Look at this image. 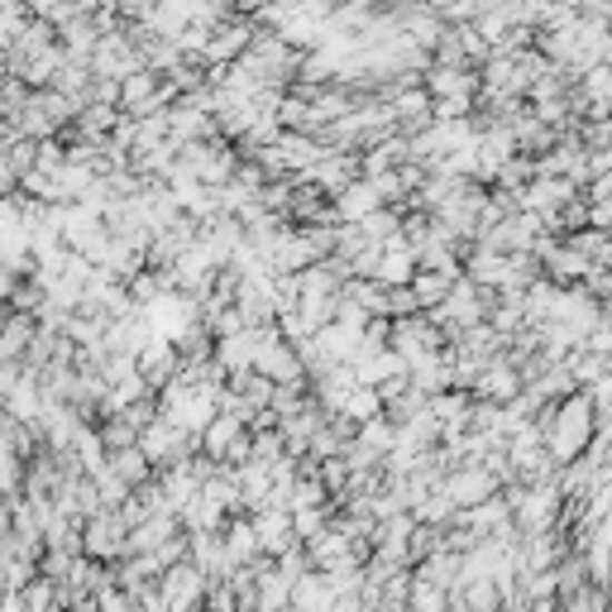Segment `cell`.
<instances>
[{"label": "cell", "mask_w": 612, "mask_h": 612, "mask_svg": "<svg viewBox=\"0 0 612 612\" xmlns=\"http://www.w3.org/2000/svg\"><path fill=\"white\" fill-rule=\"evenodd\" d=\"M206 589H211V579L191 560H177V565L158 574V593H164L168 612H206Z\"/></svg>", "instance_id": "3957f363"}, {"label": "cell", "mask_w": 612, "mask_h": 612, "mask_svg": "<svg viewBox=\"0 0 612 612\" xmlns=\"http://www.w3.org/2000/svg\"><path fill=\"white\" fill-rule=\"evenodd\" d=\"M135 368H139V378L149 383V393L158 397L177 374H182V349H177L168 335H154V340L135 354Z\"/></svg>", "instance_id": "5b68a950"}, {"label": "cell", "mask_w": 612, "mask_h": 612, "mask_svg": "<svg viewBox=\"0 0 612 612\" xmlns=\"http://www.w3.org/2000/svg\"><path fill=\"white\" fill-rule=\"evenodd\" d=\"M340 416H349L354 426H359V422H374V416H383V393L368 388V383H359V388L349 393V402H345Z\"/></svg>", "instance_id": "4fadbf2b"}, {"label": "cell", "mask_w": 612, "mask_h": 612, "mask_svg": "<svg viewBox=\"0 0 612 612\" xmlns=\"http://www.w3.org/2000/svg\"><path fill=\"white\" fill-rule=\"evenodd\" d=\"M293 608L297 612H326V608H335L330 579L320 574V570H306L302 579H293Z\"/></svg>", "instance_id": "30bf717a"}, {"label": "cell", "mask_w": 612, "mask_h": 612, "mask_svg": "<svg viewBox=\"0 0 612 612\" xmlns=\"http://www.w3.org/2000/svg\"><path fill=\"white\" fill-rule=\"evenodd\" d=\"M455 283L460 278H450V273H436V268H422L412 278V293H416V302H422V312H436V306L455 293Z\"/></svg>", "instance_id": "7c38bea8"}, {"label": "cell", "mask_w": 612, "mask_h": 612, "mask_svg": "<svg viewBox=\"0 0 612 612\" xmlns=\"http://www.w3.org/2000/svg\"><path fill=\"white\" fill-rule=\"evenodd\" d=\"M110 470H116L125 483H130V488H144V483H149L158 470H154V460L144 455L139 445H125V450H116V455H110Z\"/></svg>", "instance_id": "8fae6325"}, {"label": "cell", "mask_w": 612, "mask_h": 612, "mask_svg": "<svg viewBox=\"0 0 612 612\" xmlns=\"http://www.w3.org/2000/svg\"><path fill=\"white\" fill-rule=\"evenodd\" d=\"M441 488L455 497V507L464 512V507H478V503H488V497L503 493V478H497L483 460H464V464H455V470L445 474Z\"/></svg>", "instance_id": "277c9868"}, {"label": "cell", "mask_w": 612, "mask_h": 612, "mask_svg": "<svg viewBox=\"0 0 612 612\" xmlns=\"http://www.w3.org/2000/svg\"><path fill=\"white\" fill-rule=\"evenodd\" d=\"M230 612H254V608H249V603H235V608H230Z\"/></svg>", "instance_id": "ffe728a7"}, {"label": "cell", "mask_w": 612, "mask_h": 612, "mask_svg": "<svg viewBox=\"0 0 612 612\" xmlns=\"http://www.w3.org/2000/svg\"><path fill=\"white\" fill-rule=\"evenodd\" d=\"M545 450H551L555 464H574L584 450L599 436V412H593V397L589 393H570L560 397L555 407H545Z\"/></svg>", "instance_id": "6da1fadb"}, {"label": "cell", "mask_w": 612, "mask_h": 612, "mask_svg": "<svg viewBox=\"0 0 612 612\" xmlns=\"http://www.w3.org/2000/svg\"><path fill=\"white\" fill-rule=\"evenodd\" d=\"M220 531H225V551H230V565H254V560L264 555L259 531H254V517H249V512H235V517L225 522Z\"/></svg>", "instance_id": "ba28073f"}, {"label": "cell", "mask_w": 612, "mask_h": 612, "mask_svg": "<svg viewBox=\"0 0 612 612\" xmlns=\"http://www.w3.org/2000/svg\"><path fill=\"white\" fill-rule=\"evenodd\" d=\"M383 206V197L374 191V182L368 177H354V182L345 187V191H335V211H340V220H349V225H359V220H368Z\"/></svg>", "instance_id": "9c48e42d"}, {"label": "cell", "mask_w": 612, "mask_h": 612, "mask_svg": "<svg viewBox=\"0 0 612 612\" xmlns=\"http://www.w3.org/2000/svg\"><path fill=\"white\" fill-rule=\"evenodd\" d=\"M14 531V497H0V536Z\"/></svg>", "instance_id": "e0dca14e"}, {"label": "cell", "mask_w": 612, "mask_h": 612, "mask_svg": "<svg viewBox=\"0 0 612 612\" xmlns=\"http://www.w3.org/2000/svg\"><path fill=\"white\" fill-rule=\"evenodd\" d=\"M14 283H20V273H14L6 259H0V312H6V302H10V293H14Z\"/></svg>", "instance_id": "2e32d148"}, {"label": "cell", "mask_w": 612, "mask_h": 612, "mask_svg": "<svg viewBox=\"0 0 612 612\" xmlns=\"http://www.w3.org/2000/svg\"><path fill=\"white\" fill-rule=\"evenodd\" d=\"M10 593V579H6V565H0V599H6Z\"/></svg>", "instance_id": "d6986e66"}, {"label": "cell", "mask_w": 612, "mask_h": 612, "mask_svg": "<svg viewBox=\"0 0 612 612\" xmlns=\"http://www.w3.org/2000/svg\"><path fill=\"white\" fill-rule=\"evenodd\" d=\"M0 612H29L24 608V589H10L6 599H0Z\"/></svg>", "instance_id": "ac0fdd59"}, {"label": "cell", "mask_w": 612, "mask_h": 612, "mask_svg": "<svg viewBox=\"0 0 612 612\" xmlns=\"http://www.w3.org/2000/svg\"><path fill=\"white\" fill-rule=\"evenodd\" d=\"M96 431H101V441H106L110 455H116V450H125V445H139V431L125 422L120 412H116V416H101V422H96Z\"/></svg>", "instance_id": "9a60e30c"}, {"label": "cell", "mask_w": 612, "mask_h": 612, "mask_svg": "<svg viewBox=\"0 0 612 612\" xmlns=\"http://www.w3.org/2000/svg\"><path fill=\"white\" fill-rule=\"evenodd\" d=\"M39 335V316L34 312H0V359H24V349Z\"/></svg>", "instance_id": "52a82bcc"}, {"label": "cell", "mask_w": 612, "mask_h": 612, "mask_svg": "<svg viewBox=\"0 0 612 612\" xmlns=\"http://www.w3.org/2000/svg\"><path fill=\"white\" fill-rule=\"evenodd\" d=\"M254 517V531H259V545H264V555H287L297 541V526H293V507H259V512H249Z\"/></svg>", "instance_id": "8992f818"}, {"label": "cell", "mask_w": 612, "mask_h": 612, "mask_svg": "<svg viewBox=\"0 0 612 612\" xmlns=\"http://www.w3.org/2000/svg\"><path fill=\"white\" fill-rule=\"evenodd\" d=\"M82 555L101 560V565H120L130 555V522L120 517V507H101L82 526Z\"/></svg>", "instance_id": "7a4b0ae2"}, {"label": "cell", "mask_w": 612, "mask_h": 612, "mask_svg": "<svg viewBox=\"0 0 612 612\" xmlns=\"http://www.w3.org/2000/svg\"><path fill=\"white\" fill-rule=\"evenodd\" d=\"M20 493H24V455L0 445V497H20Z\"/></svg>", "instance_id": "5bb4252c"}]
</instances>
